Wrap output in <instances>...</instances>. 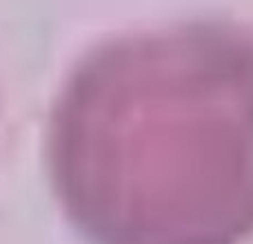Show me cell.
I'll return each mask as SVG.
<instances>
[{
	"instance_id": "obj_1",
	"label": "cell",
	"mask_w": 253,
	"mask_h": 244,
	"mask_svg": "<svg viewBox=\"0 0 253 244\" xmlns=\"http://www.w3.org/2000/svg\"><path fill=\"white\" fill-rule=\"evenodd\" d=\"M53 193L89 244L253 236V27L191 20L98 44L51 111Z\"/></svg>"
}]
</instances>
